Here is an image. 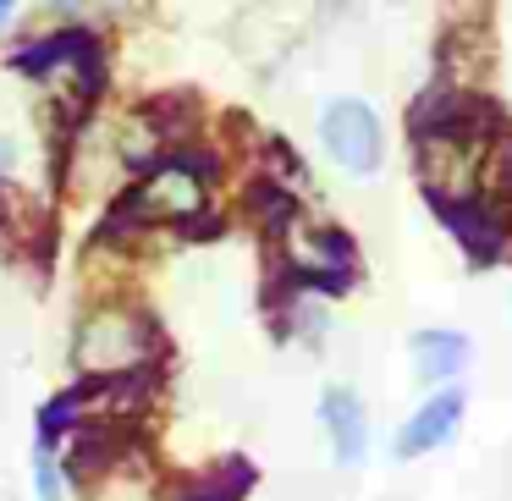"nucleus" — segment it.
<instances>
[{"label": "nucleus", "instance_id": "obj_1", "mask_svg": "<svg viewBox=\"0 0 512 501\" xmlns=\"http://www.w3.org/2000/svg\"><path fill=\"white\" fill-rule=\"evenodd\" d=\"M155 353V325L138 309H89V320L72 336V358L100 380H127Z\"/></svg>", "mask_w": 512, "mask_h": 501}, {"label": "nucleus", "instance_id": "obj_2", "mask_svg": "<svg viewBox=\"0 0 512 501\" xmlns=\"http://www.w3.org/2000/svg\"><path fill=\"white\" fill-rule=\"evenodd\" d=\"M204 160L193 166V155H171L160 160L149 177H138V188L122 199V210H116V226L127 221H193V215L204 210Z\"/></svg>", "mask_w": 512, "mask_h": 501}, {"label": "nucleus", "instance_id": "obj_3", "mask_svg": "<svg viewBox=\"0 0 512 501\" xmlns=\"http://www.w3.org/2000/svg\"><path fill=\"white\" fill-rule=\"evenodd\" d=\"M320 144L347 177H375L380 160H386V133H380V116L364 100L342 94L320 111Z\"/></svg>", "mask_w": 512, "mask_h": 501}, {"label": "nucleus", "instance_id": "obj_4", "mask_svg": "<svg viewBox=\"0 0 512 501\" xmlns=\"http://www.w3.org/2000/svg\"><path fill=\"white\" fill-rule=\"evenodd\" d=\"M463 408H468V391L463 386H441L435 397H424L419 408H413V419L397 430V446H391V457H424L435 452V446H446L457 435V424H463Z\"/></svg>", "mask_w": 512, "mask_h": 501}, {"label": "nucleus", "instance_id": "obj_5", "mask_svg": "<svg viewBox=\"0 0 512 501\" xmlns=\"http://www.w3.org/2000/svg\"><path fill=\"white\" fill-rule=\"evenodd\" d=\"M435 215L446 221V232L463 243V254L474 259V265H490V259L501 254V243H507V221H496V204L485 199V193H468V199H430Z\"/></svg>", "mask_w": 512, "mask_h": 501}, {"label": "nucleus", "instance_id": "obj_6", "mask_svg": "<svg viewBox=\"0 0 512 501\" xmlns=\"http://www.w3.org/2000/svg\"><path fill=\"white\" fill-rule=\"evenodd\" d=\"M320 424L336 446V463H364L369 452V419H364V402H358L353 386H325L320 397Z\"/></svg>", "mask_w": 512, "mask_h": 501}, {"label": "nucleus", "instance_id": "obj_7", "mask_svg": "<svg viewBox=\"0 0 512 501\" xmlns=\"http://www.w3.org/2000/svg\"><path fill=\"white\" fill-rule=\"evenodd\" d=\"M408 347H413V375H419L424 386H446V380L468 364V336L463 331H419Z\"/></svg>", "mask_w": 512, "mask_h": 501}, {"label": "nucleus", "instance_id": "obj_8", "mask_svg": "<svg viewBox=\"0 0 512 501\" xmlns=\"http://www.w3.org/2000/svg\"><path fill=\"white\" fill-rule=\"evenodd\" d=\"M39 501H61V474L50 463V452H39Z\"/></svg>", "mask_w": 512, "mask_h": 501}, {"label": "nucleus", "instance_id": "obj_9", "mask_svg": "<svg viewBox=\"0 0 512 501\" xmlns=\"http://www.w3.org/2000/svg\"><path fill=\"white\" fill-rule=\"evenodd\" d=\"M17 160H23V149H17V138H6V133H0V177H6V171H12Z\"/></svg>", "mask_w": 512, "mask_h": 501}, {"label": "nucleus", "instance_id": "obj_10", "mask_svg": "<svg viewBox=\"0 0 512 501\" xmlns=\"http://www.w3.org/2000/svg\"><path fill=\"white\" fill-rule=\"evenodd\" d=\"M6 17H12V6H0V28H6Z\"/></svg>", "mask_w": 512, "mask_h": 501}]
</instances>
